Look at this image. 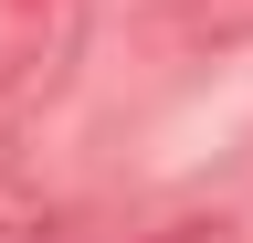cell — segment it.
<instances>
[{"label": "cell", "mask_w": 253, "mask_h": 243, "mask_svg": "<svg viewBox=\"0 0 253 243\" xmlns=\"http://www.w3.org/2000/svg\"><path fill=\"white\" fill-rule=\"evenodd\" d=\"M137 243H221V222H158V233H137Z\"/></svg>", "instance_id": "obj_2"}, {"label": "cell", "mask_w": 253, "mask_h": 243, "mask_svg": "<svg viewBox=\"0 0 253 243\" xmlns=\"http://www.w3.org/2000/svg\"><path fill=\"white\" fill-rule=\"evenodd\" d=\"M179 11L201 21V32H243V21H253V0H179Z\"/></svg>", "instance_id": "obj_1"}]
</instances>
